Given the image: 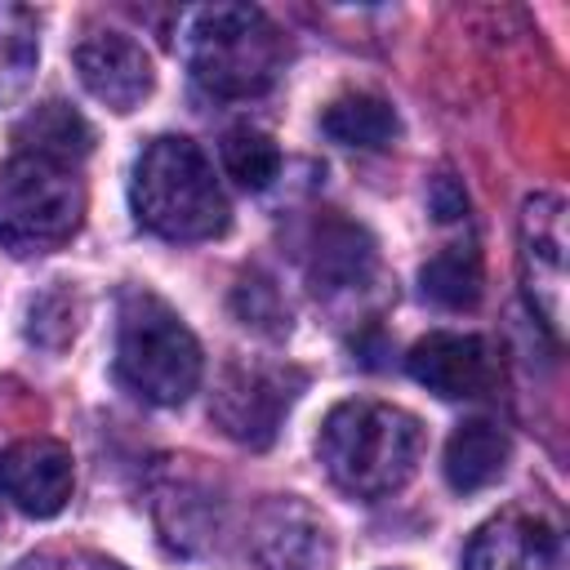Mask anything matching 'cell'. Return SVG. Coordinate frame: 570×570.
I'll return each mask as SVG.
<instances>
[{"instance_id":"obj_1","label":"cell","mask_w":570,"mask_h":570,"mask_svg":"<svg viewBox=\"0 0 570 570\" xmlns=\"http://www.w3.org/2000/svg\"><path fill=\"white\" fill-rule=\"evenodd\" d=\"M183 62L209 98H258L285 67V36L258 4H200L178 27Z\"/></svg>"},{"instance_id":"obj_2","label":"cell","mask_w":570,"mask_h":570,"mask_svg":"<svg viewBox=\"0 0 570 570\" xmlns=\"http://www.w3.org/2000/svg\"><path fill=\"white\" fill-rule=\"evenodd\" d=\"M316 450L343 494L383 499L414 476L423 459V423L387 401H343L325 414Z\"/></svg>"},{"instance_id":"obj_3","label":"cell","mask_w":570,"mask_h":570,"mask_svg":"<svg viewBox=\"0 0 570 570\" xmlns=\"http://www.w3.org/2000/svg\"><path fill=\"white\" fill-rule=\"evenodd\" d=\"M129 200L138 223L160 240H214L232 227V205L214 178L209 156L183 138H151L134 165Z\"/></svg>"},{"instance_id":"obj_4","label":"cell","mask_w":570,"mask_h":570,"mask_svg":"<svg viewBox=\"0 0 570 570\" xmlns=\"http://www.w3.org/2000/svg\"><path fill=\"white\" fill-rule=\"evenodd\" d=\"M200 343L151 289H125L116 316V379L151 405H178L200 383Z\"/></svg>"},{"instance_id":"obj_5","label":"cell","mask_w":570,"mask_h":570,"mask_svg":"<svg viewBox=\"0 0 570 570\" xmlns=\"http://www.w3.org/2000/svg\"><path fill=\"white\" fill-rule=\"evenodd\" d=\"M85 218V187L71 165L13 156L0 169V245L13 254H45L76 236Z\"/></svg>"},{"instance_id":"obj_6","label":"cell","mask_w":570,"mask_h":570,"mask_svg":"<svg viewBox=\"0 0 570 570\" xmlns=\"http://www.w3.org/2000/svg\"><path fill=\"white\" fill-rule=\"evenodd\" d=\"M303 387V374L294 365H263V361H232L214 387L209 414L223 428V436L267 450L281 432V419L289 414L294 396Z\"/></svg>"},{"instance_id":"obj_7","label":"cell","mask_w":570,"mask_h":570,"mask_svg":"<svg viewBox=\"0 0 570 570\" xmlns=\"http://www.w3.org/2000/svg\"><path fill=\"white\" fill-rule=\"evenodd\" d=\"M521 285L539 321L561 334L566 325V200L539 191L521 209Z\"/></svg>"},{"instance_id":"obj_8","label":"cell","mask_w":570,"mask_h":570,"mask_svg":"<svg viewBox=\"0 0 570 570\" xmlns=\"http://www.w3.org/2000/svg\"><path fill=\"white\" fill-rule=\"evenodd\" d=\"M463 570H570L566 530L548 512H499L472 534Z\"/></svg>"},{"instance_id":"obj_9","label":"cell","mask_w":570,"mask_h":570,"mask_svg":"<svg viewBox=\"0 0 570 570\" xmlns=\"http://www.w3.org/2000/svg\"><path fill=\"white\" fill-rule=\"evenodd\" d=\"M76 463L71 450L53 436L13 441L0 454V494L27 517H58L71 499Z\"/></svg>"},{"instance_id":"obj_10","label":"cell","mask_w":570,"mask_h":570,"mask_svg":"<svg viewBox=\"0 0 570 570\" xmlns=\"http://www.w3.org/2000/svg\"><path fill=\"white\" fill-rule=\"evenodd\" d=\"M249 557L258 570H330V530L298 499H272L249 525Z\"/></svg>"},{"instance_id":"obj_11","label":"cell","mask_w":570,"mask_h":570,"mask_svg":"<svg viewBox=\"0 0 570 570\" xmlns=\"http://www.w3.org/2000/svg\"><path fill=\"white\" fill-rule=\"evenodd\" d=\"M71 62H76L80 85H85L98 102H107L111 111H134V107L151 94V85H156V71H151L147 49H142L134 36L111 31V27L89 31V36L76 45Z\"/></svg>"},{"instance_id":"obj_12","label":"cell","mask_w":570,"mask_h":570,"mask_svg":"<svg viewBox=\"0 0 570 570\" xmlns=\"http://www.w3.org/2000/svg\"><path fill=\"white\" fill-rule=\"evenodd\" d=\"M410 379L445 401H472L494 387V352L481 334H450L436 330L419 338L405 356Z\"/></svg>"},{"instance_id":"obj_13","label":"cell","mask_w":570,"mask_h":570,"mask_svg":"<svg viewBox=\"0 0 570 570\" xmlns=\"http://www.w3.org/2000/svg\"><path fill=\"white\" fill-rule=\"evenodd\" d=\"M374 272V240L365 227L325 214L312 227V245H307V276L316 289H352Z\"/></svg>"},{"instance_id":"obj_14","label":"cell","mask_w":570,"mask_h":570,"mask_svg":"<svg viewBox=\"0 0 570 570\" xmlns=\"http://www.w3.org/2000/svg\"><path fill=\"white\" fill-rule=\"evenodd\" d=\"M508 459H512V441L499 423L490 419H468L450 432L445 441V481L450 490L459 494H476L485 485H494L503 472H508Z\"/></svg>"},{"instance_id":"obj_15","label":"cell","mask_w":570,"mask_h":570,"mask_svg":"<svg viewBox=\"0 0 570 570\" xmlns=\"http://www.w3.org/2000/svg\"><path fill=\"white\" fill-rule=\"evenodd\" d=\"M13 142L22 156H40V160H58V165H71L89 156L94 147V129L89 120L71 107V102H40L31 107L18 125H13Z\"/></svg>"},{"instance_id":"obj_16","label":"cell","mask_w":570,"mask_h":570,"mask_svg":"<svg viewBox=\"0 0 570 570\" xmlns=\"http://www.w3.org/2000/svg\"><path fill=\"white\" fill-rule=\"evenodd\" d=\"M321 129H325L334 142H343V147H365V151H374V147H387L401 125H396V111H392L387 98L365 94V89H347V94H338V98L321 111Z\"/></svg>"},{"instance_id":"obj_17","label":"cell","mask_w":570,"mask_h":570,"mask_svg":"<svg viewBox=\"0 0 570 570\" xmlns=\"http://www.w3.org/2000/svg\"><path fill=\"white\" fill-rule=\"evenodd\" d=\"M423 298H432L445 312H468L481 303L485 289V272H481V254L476 245H445L441 254H432L419 272Z\"/></svg>"},{"instance_id":"obj_18","label":"cell","mask_w":570,"mask_h":570,"mask_svg":"<svg viewBox=\"0 0 570 570\" xmlns=\"http://www.w3.org/2000/svg\"><path fill=\"white\" fill-rule=\"evenodd\" d=\"M40 62V22L27 4L0 0V107L13 102Z\"/></svg>"},{"instance_id":"obj_19","label":"cell","mask_w":570,"mask_h":570,"mask_svg":"<svg viewBox=\"0 0 570 570\" xmlns=\"http://www.w3.org/2000/svg\"><path fill=\"white\" fill-rule=\"evenodd\" d=\"M218 156H223L227 178H236L245 191H263L281 174V147L263 129H232L223 138Z\"/></svg>"},{"instance_id":"obj_20","label":"cell","mask_w":570,"mask_h":570,"mask_svg":"<svg viewBox=\"0 0 570 570\" xmlns=\"http://www.w3.org/2000/svg\"><path fill=\"white\" fill-rule=\"evenodd\" d=\"M76 325H80V303L71 285H53L27 303V338L40 343L45 352H62L76 338Z\"/></svg>"},{"instance_id":"obj_21","label":"cell","mask_w":570,"mask_h":570,"mask_svg":"<svg viewBox=\"0 0 570 570\" xmlns=\"http://www.w3.org/2000/svg\"><path fill=\"white\" fill-rule=\"evenodd\" d=\"M232 312H236L245 325L263 330V334H285V330H289V312H285L276 285H272L267 276H258V272L240 276V285L232 289Z\"/></svg>"},{"instance_id":"obj_22","label":"cell","mask_w":570,"mask_h":570,"mask_svg":"<svg viewBox=\"0 0 570 570\" xmlns=\"http://www.w3.org/2000/svg\"><path fill=\"white\" fill-rule=\"evenodd\" d=\"M428 209L436 214V223H459V218L468 214V191H463L450 174H441V178H432V187H428Z\"/></svg>"},{"instance_id":"obj_23","label":"cell","mask_w":570,"mask_h":570,"mask_svg":"<svg viewBox=\"0 0 570 570\" xmlns=\"http://www.w3.org/2000/svg\"><path fill=\"white\" fill-rule=\"evenodd\" d=\"M18 570H125L98 552H40V557H27Z\"/></svg>"}]
</instances>
